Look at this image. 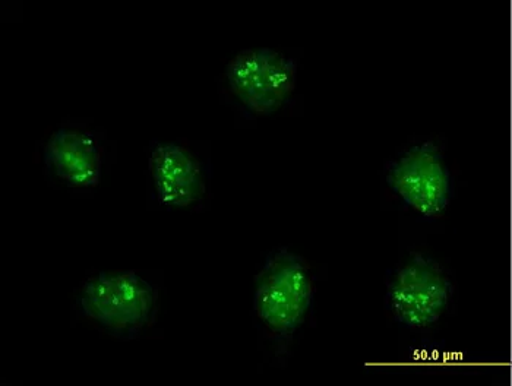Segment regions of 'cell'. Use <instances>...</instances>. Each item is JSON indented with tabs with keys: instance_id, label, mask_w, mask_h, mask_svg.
Listing matches in <instances>:
<instances>
[{
	"instance_id": "4",
	"label": "cell",
	"mask_w": 512,
	"mask_h": 386,
	"mask_svg": "<svg viewBox=\"0 0 512 386\" xmlns=\"http://www.w3.org/2000/svg\"><path fill=\"white\" fill-rule=\"evenodd\" d=\"M385 185L417 217L441 220L455 198V180L441 145L432 139L404 148L384 167Z\"/></svg>"
},
{
	"instance_id": "7",
	"label": "cell",
	"mask_w": 512,
	"mask_h": 386,
	"mask_svg": "<svg viewBox=\"0 0 512 386\" xmlns=\"http://www.w3.org/2000/svg\"><path fill=\"white\" fill-rule=\"evenodd\" d=\"M47 170L71 188H94L103 172V154L96 138L78 129H59L44 147Z\"/></svg>"
},
{
	"instance_id": "2",
	"label": "cell",
	"mask_w": 512,
	"mask_h": 386,
	"mask_svg": "<svg viewBox=\"0 0 512 386\" xmlns=\"http://www.w3.org/2000/svg\"><path fill=\"white\" fill-rule=\"evenodd\" d=\"M78 306L106 334L134 340L156 322L158 294L137 272H100L82 284Z\"/></svg>"
},
{
	"instance_id": "5",
	"label": "cell",
	"mask_w": 512,
	"mask_h": 386,
	"mask_svg": "<svg viewBox=\"0 0 512 386\" xmlns=\"http://www.w3.org/2000/svg\"><path fill=\"white\" fill-rule=\"evenodd\" d=\"M230 93L255 116L278 112L297 84V62L278 50L259 47L237 53L226 68Z\"/></svg>"
},
{
	"instance_id": "1",
	"label": "cell",
	"mask_w": 512,
	"mask_h": 386,
	"mask_svg": "<svg viewBox=\"0 0 512 386\" xmlns=\"http://www.w3.org/2000/svg\"><path fill=\"white\" fill-rule=\"evenodd\" d=\"M315 278L303 256L280 248L271 252L255 277L254 313L278 348L287 347L311 316Z\"/></svg>"
},
{
	"instance_id": "3",
	"label": "cell",
	"mask_w": 512,
	"mask_h": 386,
	"mask_svg": "<svg viewBox=\"0 0 512 386\" xmlns=\"http://www.w3.org/2000/svg\"><path fill=\"white\" fill-rule=\"evenodd\" d=\"M455 284L447 268L426 253H412L385 281V309L398 327L422 331L451 309Z\"/></svg>"
},
{
	"instance_id": "6",
	"label": "cell",
	"mask_w": 512,
	"mask_h": 386,
	"mask_svg": "<svg viewBox=\"0 0 512 386\" xmlns=\"http://www.w3.org/2000/svg\"><path fill=\"white\" fill-rule=\"evenodd\" d=\"M150 172L158 202L164 207L185 210L201 204L207 195L201 160L194 151L176 142H153Z\"/></svg>"
}]
</instances>
